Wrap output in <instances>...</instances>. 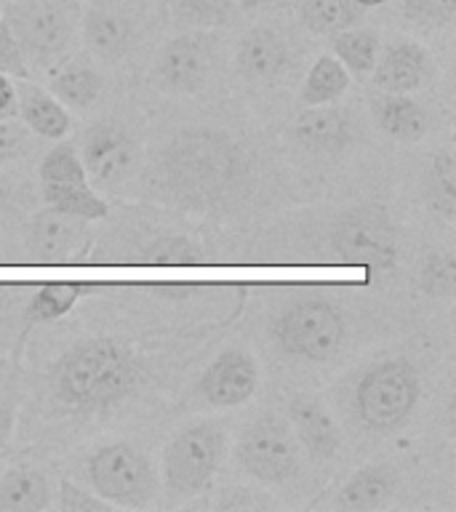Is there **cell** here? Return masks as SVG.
<instances>
[{
	"label": "cell",
	"instance_id": "cell-40",
	"mask_svg": "<svg viewBox=\"0 0 456 512\" xmlns=\"http://www.w3.org/2000/svg\"><path fill=\"white\" fill-rule=\"evenodd\" d=\"M355 3L363 8H374V6H382V3H387V0H355Z\"/></svg>",
	"mask_w": 456,
	"mask_h": 512
},
{
	"label": "cell",
	"instance_id": "cell-34",
	"mask_svg": "<svg viewBox=\"0 0 456 512\" xmlns=\"http://www.w3.org/2000/svg\"><path fill=\"white\" fill-rule=\"evenodd\" d=\"M408 19L430 24V27H448L456 16V0H400Z\"/></svg>",
	"mask_w": 456,
	"mask_h": 512
},
{
	"label": "cell",
	"instance_id": "cell-14",
	"mask_svg": "<svg viewBox=\"0 0 456 512\" xmlns=\"http://www.w3.org/2000/svg\"><path fill=\"white\" fill-rule=\"evenodd\" d=\"M259 387V366L246 350H224L198 379L200 398L214 408L243 406Z\"/></svg>",
	"mask_w": 456,
	"mask_h": 512
},
{
	"label": "cell",
	"instance_id": "cell-18",
	"mask_svg": "<svg viewBox=\"0 0 456 512\" xmlns=\"http://www.w3.org/2000/svg\"><path fill=\"white\" fill-rule=\"evenodd\" d=\"M291 54H288V40L272 27H254L248 30L238 43L235 64L243 78L256 83H272L286 72Z\"/></svg>",
	"mask_w": 456,
	"mask_h": 512
},
{
	"label": "cell",
	"instance_id": "cell-12",
	"mask_svg": "<svg viewBox=\"0 0 456 512\" xmlns=\"http://www.w3.org/2000/svg\"><path fill=\"white\" fill-rule=\"evenodd\" d=\"M139 142L123 123L99 120L83 136L80 144V163L96 192H115L131 182L139 168Z\"/></svg>",
	"mask_w": 456,
	"mask_h": 512
},
{
	"label": "cell",
	"instance_id": "cell-4",
	"mask_svg": "<svg viewBox=\"0 0 456 512\" xmlns=\"http://www.w3.org/2000/svg\"><path fill=\"white\" fill-rule=\"evenodd\" d=\"M160 19L158 0H86L80 3V40L96 62L118 64L150 38Z\"/></svg>",
	"mask_w": 456,
	"mask_h": 512
},
{
	"label": "cell",
	"instance_id": "cell-9",
	"mask_svg": "<svg viewBox=\"0 0 456 512\" xmlns=\"http://www.w3.org/2000/svg\"><path fill=\"white\" fill-rule=\"evenodd\" d=\"M331 251L352 267L390 270L398 256V232L382 206L366 203L339 216L331 230Z\"/></svg>",
	"mask_w": 456,
	"mask_h": 512
},
{
	"label": "cell",
	"instance_id": "cell-3",
	"mask_svg": "<svg viewBox=\"0 0 456 512\" xmlns=\"http://www.w3.org/2000/svg\"><path fill=\"white\" fill-rule=\"evenodd\" d=\"M0 16L14 32L24 62L56 67L80 40V0H6Z\"/></svg>",
	"mask_w": 456,
	"mask_h": 512
},
{
	"label": "cell",
	"instance_id": "cell-20",
	"mask_svg": "<svg viewBox=\"0 0 456 512\" xmlns=\"http://www.w3.org/2000/svg\"><path fill=\"white\" fill-rule=\"evenodd\" d=\"M398 478L387 464H366L352 472L336 491L334 507L342 512H374L392 502Z\"/></svg>",
	"mask_w": 456,
	"mask_h": 512
},
{
	"label": "cell",
	"instance_id": "cell-2",
	"mask_svg": "<svg viewBox=\"0 0 456 512\" xmlns=\"http://www.w3.org/2000/svg\"><path fill=\"white\" fill-rule=\"evenodd\" d=\"M142 376L139 360L115 336L83 339L64 352L54 371L56 395L80 411L115 406L136 390Z\"/></svg>",
	"mask_w": 456,
	"mask_h": 512
},
{
	"label": "cell",
	"instance_id": "cell-38",
	"mask_svg": "<svg viewBox=\"0 0 456 512\" xmlns=\"http://www.w3.org/2000/svg\"><path fill=\"white\" fill-rule=\"evenodd\" d=\"M16 118V83L11 75L0 72V120Z\"/></svg>",
	"mask_w": 456,
	"mask_h": 512
},
{
	"label": "cell",
	"instance_id": "cell-33",
	"mask_svg": "<svg viewBox=\"0 0 456 512\" xmlns=\"http://www.w3.org/2000/svg\"><path fill=\"white\" fill-rule=\"evenodd\" d=\"M56 507L62 512H107L112 510L110 502H104L102 496L94 494V491H86L80 488L78 483L62 478L59 480V499H56Z\"/></svg>",
	"mask_w": 456,
	"mask_h": 512
},
{
	"label": "cell",
	"instance_id": "cell-8",
	"mask_svg": "<svg viewBox=\"0 0 456 512\" xmlns=\"http://www.w3.org/2000/svg\"><path fill=\"white\" fill-rule=\"evenodd\" d=\"M235 462L264 486H286L302 472V446L288 419L264 414L235 443Z\"/></svg>",
	"mask_w": 456,
	"mask_h": 512
},
{
	"label": "cell",
	"instance_id": "cell-21",
	"mask_svg": "<svg viewBox=\"0 0 456 512\" xmlns=\"http://www.w3.org/2000/svg\"><path fill=\"white\" fill-rule=\"evenodd\" d=\"M355 136L350 115L339 107H307L296 118L294 139L310 152H342Z\"/></svg>",
	"mask_w": 456,
	"mask_h": 512
},
{
	"label": "cell",
	"instance_id": "cell-30",
	"mask_svg": "<svg viewBox=\"0 0 456 512\" xmlns=\"http://www.w3.org/2000/svg\"><path fill=\"white\" fill-rule=\"evenodd\" d=\"M171 14L176 22L211 30L235 22L240 8L235 6V0H171Z\"/></svg>",
	"mask_w": 456,
	"mask_h": 512
},
{
	"label": "cell",
	"instance_id": "cell-16",
	"mask_svg": "<svg viewBox=\"0 0 456 512\" xmlns=\"http://www.w3.org/2000/svg\"><path fill=\"white\" fill-rule=\"evenodd\" d=\"M288 424L294 430L299 446L315 462L334 459L342 446V432L336 427L334 416L328 414L326 406L310 395H296L288 403Z\"/></svg>",
	"mask_w": 456,
	"mask_h": 512
},
{
	"label": "cell",
	"instance_id": "cell-1",
	"mask_svg": "<svg viewBox=\"0 0 456 512\" xmlns=\"http://www.w3.org/2000/svg\"><path fill=\"white\" fill-rule=\"evenodd\" d=\"M248 155L216 128H184L152 168V192L187 211H216L246 184Z\"/></svg>",
	"mask_w": 456,
	"mask_h": 512
},
{
	"label": "cell",
	"instance_id": "cell-7",
	"mask_svg": "<svg viewBox=\"0 0 456 512\" xmlns=\"http://www.w3.org/2000/svg\"><path fill=\"white\" fill-rule=\"evenodd\" d=\"M88 483L112 507L142 510L158 494V475L150 456L128 440H115L96 448L86 462Z\"/></svg>",
	"mask_w": 456,
	"mask_h": 512
},
{
	"label": "cell",
	"instance_id": "cell-23",
	"mask_svg": "<svg viewBox=\"0 0 456 512\" xmlns=\"http://www.w3.org/2000/svg\"><path fill=\"white\" fill-rule=\"evenodd\" d=\"M374 118L376 126L382 128L384 134L406 144L419 142L430 131L427 110L406 94H387L384 91V96L374 99Z\"/></svg>",
	"mask_w": 456,
	"mask_h": 512
},
{
	"label": "cell",
	"instance_id": "cell-39",
	"mask_svg": "<svg viewBox=\"0 0 456 512\" xmlns=\"http://www.w3.org/2000/svg\"><path fill=\"white\" fill-rule=\"evenodd\" d=\"M275 0H235V6L240 8V14H254V11H264L270 8Z\"/></svg>",
	"mask_w": 456,
	"mask_h": 512
},
{
	"label": "cell",
	"instance_id": "cell-41",
	"mask_svg": "<svg viewBox=\"0 0 456 512\" xmlns=\"http://www.w3.org/2000/svg\"><path fill=\"white\" fill-rule=\"evenodd\" d=\"M3 3H6V0H0V6H3Z\"/></svg>",
	"mask_w": 456,
	"mask_h": 512
},
{
	"label": "cell",
	"instance_id": "cell-26",
	"mask_svg": "<svg viewBox=\"0 0 456 512\" xmlns=\"http://www.w3.org/2000/svg\"><path fill=\"white\" fill-rule=\"evenodd\" d=\"M366 8L355 0H299V19L315 35H336L363 19Z\"/></svg>",
	"mask_w": 456,
	"mask_h": 512
},
{
	"label": "cell",
	"instance_id": "cell-28",
	"mask_svg": "<svg viewBox=\"0 0 456 512\" xmlns=\"http://www.w3.org/2000/svg\"><path fill=\"white\" fill-rule=\"evenodd\" d=\"M331 38H334V56L350 70V75H368L374 70L376 56L382 48L379 32L350 27V30L336 32Z\"/></svg>",
	"mask_w": 456,
	"mask_h": 512
},
{
	"label": "cell",
	"instance_id": "cell-5",
	"mask_svg": "<svg viewBox=\"0 0 456 512\" xmlns=\"http://www.w3.org/2000/svg\"><path fill=\"white\" fill-rule=\"evenodd\" d=\"M227 448L230 438L216 422H198L176 432L163 451V483L168 499L184 502L203 494L222 467Z\"/></svg>",
	"mask_w": 456,
	"mask_h": 512
},
{
	"label": "cell",
	"instance_id": "cell-22",
	"mask_svg": "<svg viewBox=\"0 0 456 512\" xmlns=\"http://www.w3.org/2000/svg\"><path fill=\"white\" fill-rule=\"evenodd\" d=\"M48 91L72 110H88L99 102L104 91V80L96 67H91L83 59H64L56 67H51L48 75Z\"/></svg>",
	"mask_w": 456,
	"mask_h": 512
},
{
	"label": "cell",
	"instance_id": "cell-25",
	"mask_svg": "<svg viewBox=\"0 0 456 512\" xmlns=\"http://www.w3.org/2000/svg\"><path fill=\"white\" fill-rule=\"evenodd\" d=\"M347 88H350V70L336 56L323 54L307 72L299 99L304 107H323L339 102L347 94Z\"/></svg>",
	"mask_w": 456,
	"mask_h": 512
},
{
	"label": "cell",
	"instance_id": "cell-17",
	"mask_svg": "<svg viewBox=\"0 0 456 512\" xmlns=\"http://www.w3.org/2000/svg\"><path fill=\"white\" fill-rule=\"evenodd\" d=\"M371 75H374L376 86L387 94H411L430 80V54L419 43L400 40L387 48L382 56H376Z\"/></svg>",
	"mask_w": 456,
	"mask_h": 512
},
{
	"label": "cell",
	"instance_id": "cell-6",
	"mask_svg": "<svg viewBox=\"0 0 456 512\" xmlns=\"http://www.w3.org/2000/svg\"><path fill=\"white\" fill-rule=\"evenodd\" d=\"M419 374L406 358L376 363L355 387V411L363 427L379 435H390L408 422L419 403Z\"/></svg>",
	"mask_w": 456,
	"mask_h": 512
},
{
	"label": "cell",
	"instance_id": "cell-27",
	"mask_svg": "<svg viewBox=\"0 0 456 512\" xmlns=\"http://www.w3.org/2000/svg\"><path fill=\"white\" fill-rule=\"evenodd\" d=\"M424 200L432 214L443 222H454L456 216V160L454 152L440 150L432 158L427 176H424Z\"/></svg>",
	"mask_w": 456,
	"mask_h": 512
},
{
	"label": "cell",
	"instance_id": "cell-13",
	"mask_svg": "<svg viewBox=\"0 0 456 512\" xmlns=\"http://www.w3.org/2000/svg\"><path fill=\"white\" fill-rule=\"evenodd\" d=\"M216 67V38L206 30L182 32L166 40L155 56V83L171 94H195Z\"/></svg>",
	"mask_w": 456,
	"mask_h": 512
},
{
	"label": "cell",
	"instance_id": "cell-10",
	"mask_svg": "<svg viewBox=\"0 0 456 512\" xmlns=\"http://www.w3.org/2000/svg\"><path fill=\"white\" fill-rule=\"evenodd\" d=\"M40 192L48 208L86 222H96L110 214L107 200L88 182L78 150L67 142L51 147L40 160Z\"/></svg>",
	"mask_w": 456,
	"mask_h": 512
},
{
	"label": "cell",
	"instance_id": "cell-19",
	"mask_svg": "<svg viewBox=\"0 0 456 512\" xmlns=\"http://www.w3.org/2000/svg\"><path fill=\"white\" fill-rule=\"evenodd\" d=\"M16 118L43 139H62L72 131V115L48 88L27 78L16 83Z\"/></svg>",
	"mask_w": 456,
	"mask_h": 512
},
{
	"label": "cell",
	"instance_id": "cell-29",
	"mask_svg": "<svg viewBox=\"0 0 456 512\" xmlns=\"http://www.w3.org/2000/svg\"><path fill=\"white\" fill-rule=\"evenodd\" d=\"M91 291L86 283H48L38 288L27 307V320L30 323H54L64 318L75 304L83 299V294Z\"/></svg>",
	"mask_w": 456,
	"mask_h": 512
},
{
	"label": "cell",
	"instance_id": "cell-36",
	"mask_svg": "<svg viewBox=\"0 0 456 512\" xmlns=\"http://www.w3.org/2000/svg\"><path fill=\"white\" fill-rule=\"evenodd\" d=\"M0 72H6L11 78H30V64L24 62L14 32L3 16H0Z\"/></svg>",
	"mask_w": 456,
	"mask_h": 512
},
{
	"label": "cell",
	"instance_id": "cell-31",
	"mask_svg": "<svg viewBox=\"0 0 456 512\" xmlns=\"http://www.w3.org/2000/svg\"><path fill=\"white\" fill-rule=\"evenodd\" d=\"M419 288L432 299H451L456 294V262L448 251H435L422 262Z\"/></svg>",
	"mask_w": 456,
	"mask_h": 512
},
{
	"label": "cell",
	"instance_id": "cell-35",
	"mask_svg": "<svg viewBox=\"0 0 456 512\" xmlns=\"http://www.w3.org/2000/svg\"><path fill=\"white\" fill-rule=\"evenodd\" d=\"M30 150V128L22 120H0V163H11L27 155Z\"/></svg>",
	"mask_w": 456,
	"mask_h": 512
},
{
	"label": "cell",
	"instance_id": "cell-15",
	"mask_svg": "<svg viewBox=\"0 0 456 512\" xmlns=\"http://www.w3.org/2000/svg\"><path fill=\"white\" fill-rule=\"evenodd\" d=\"M88 222L78 216L62 214L56 208H43L32 216L27 230V248L32 262L64 264L86 246Z\"/></svg>",
	"mask_w": 456,
	"mask_h": 512
},
{
	"label": "cell",
	"instance_id": "cell-24",
	"mask_svg": "<svg viewBox=\"0 0 456 512\" xmlns=\"http://www.w3.org/2000/svg\"><path fill=\"white\" fill-rule=\"evenodd\" d=\"M51 507V483L40 470L11 467L0 475V512H43Z\"/></svg>",
	"mask_w": 456,
	"mask_h": 512
},
{
	"label": "cell",
	"instance_id": "cell-11",
	"mask_svg": "<svg viewBox=\"0 0 456 512\" xmlns=\"http://www.w3.org/2000/svg\"><path fill=\"white\" fill-rule=\"evenodd\" d=\"M272 336L283 352L302 360L334 358L344 342V318L334 304L310 299L288 307L272 328Z\"/></svg>",
	"mask_w": 456,
	"mask_h": 512
},
{
	"label": "cell",
	"instance_id": "cell-32",
	"mask_svg": "<svg viewBox=\"0 0 456 512\" xmlns=\"http://www.w3.org/2000/svg\"><path fill=\"white\" fill-rule=\"evenodd\" d=\"M144 259L152 264H198L203 262V251L184 235H163L144 248Z\"/></svg>",
	"mask_w": 456,
	"mask_h": 512
},
{
	"label": "cell",
	"instance_id": "cell-37",
	"mask_svg": "<svg viewBox=\"0 0 456 512\" xmlns=\"http://www.w3.org/2000/svg\"><path fill=\"white\" fill-rule=\"evenodd\" d=\"M14 427H16L14 400H8L6 395H0V454L6 451L11 438H14Z\"/></svg>",
	"mask_w": 456,
	"mask_h": 512
}]
</instances>
